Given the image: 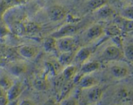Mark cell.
Returning a JSON list of instances; mask_svg holds the SVG:
<instances>
[{
	"mask_svg": "<svg viewBox=\"0 0 133 105\" xmlns=\"http://www.w3.org/2000/svg\"><path fill=\"white\" fill-rule=\"evenodd\" d=\"M109 71L112 77L116 79H123L127 77L129 73V70L127 66L121 64H114L110 66Z\"/></svg>",
	"mask_w": 133,
	"mask_h": 105,
	"instance_id": "obj_10",
	"label": "cell"
},
{
	"mask_svg": "<svg viewBox=\"0 0 133 105\" xmlns=\"http://www.w3.org/2000/svg\"><path fill=\"white\" fill-rule=\"evenodd\" d=\"M10 32V29L6 24L0 25V37H4Z\"/></svg>",
	"mask_w": 133,
	"mask_h": 105,
	"instance_id": "obj_29",
	"label": "cell"
},
{
	"mask_svg": "<svg viewBox=\"0 0 133 105\" xmlns=\"http://www.w3.org/2000/svg\"><path fill=\"white\" fill-rule=\"evenodd\" d=\"M43 105H57V102L53 99H49L47 100Z\"/></svg>",
	"mask_w": 133,
	"mask_h": 105,
	"instance_id": "obj_32",
	"label": "cell"
},
{
	"mask_svg": "<svg viewBox=\"0 0 133 105\" xmlns=\"http://www.w3.org/2000/svg\"><path fill=\"white\" fill-rule=\"evenodd\" d=\"M61 105H79L77 100L74 97L65 98L61 101Z\"/></svg>",
	"mask_w": 133,
	"mask_h": 105,
	"instance_id": "obj_28",
	"label": "cell"
},
{
	"mask_svg": "<svg viewBox=\"0 0 133 105\" xmlns=\"http://www.w3.org/2000/svg\"><path fill=\"white\" fill-rule=\"evenodd\" d=\"M100 67L101 64L97 61H90V62L87 61V62L81 65V67L78 72V74L80 76L90 75L99 69Z\"/></svg>",
	"mask_w": 133,
	"mask_h": 105,
	"instance_id": "obj_12",
	"label": "cell"
},
{
	"mask_svg": "<svg viewBox=\"0 0 133 105\" xmlns=\"http://www.w3.org/2000/svg\"><path fill=\"white\" fill-rule=\"evenodd\" d=\"M75 52H67V53H61V54L58 57V63L62 66H69L72 64L74 61V56Z\"/></svg>",
	"mask_w": 133,
	"mask_h": 105,
	"instance_id": "obj_16",
	"label": "cell"
},
{
	"mask_svg": "<svg viewBox=\"0 0 133 105\" xmlns=\"http://www.w3.org/2000/svg\"><path fill=\"white\" fill-rule=\"evenodd\" d=\"M18 54L25 59L31 60L37 56L39 53V48L32 45H23L18 49Z\"/></svg>",
	"mask_w": 133,
	"mask_h": 105,
	"instance_id": "obj_8",
	"label": "cell"
},
{
	"mask_svg": "<svg viewBox=\"0 0 133 105\" xmlns=\"http://www.w3.org/2000/svg\"><path fill=\"white\" fill-rule=\"evenodd\" d=\"M123 57L129 62L133 63V44H128L123 49Z\"/></svg>",
	"mask_w": 133,
	"mask_h": 105,
	"instance_id": "obj_23",
	"label": "cell"
},
{
	"mask_svg": "<svg viewBox=\"0 0 133 105\" xmlns=\"http://www.w3.org/2000/svg\"><path fill=\"white\" fill-rule=\"evenodd\" d=\"M23 90V86L19 82H14V84L6 90V96L9 101L18 99Z\"/></svg>",
	"mask_w": 133,
	"mask_h": 105,
	"instance_id": "obj_11",
	"label": "cell"
},
{
	"mask_svg": "<svg viewBox=\"0 0 133 105\" xmlns=\"http://www.w3.org/2000/svg\"><path fill=\"white\" fill-rule=\"evenodd\" d=\"M9 102V101L6 95L0 97V105H7Z\"/></svg>",
	"mask_w": 133,
	"mask_h": 105,
	"instance_id": "obj_31",
	"label": "cell"
},
{
	"mask_svg": "<svg viewBox=\"0 0 133 105\" xmlns=\"http://www.w3.org/2000/svg\"><path fill=\"white\" fill-rule=\"evenodd\" d=\"M40 30V27L37 23H33V22H29V23L23 24V31H24V33H36Z\"/></svg>",
	"mask_w": 133,
	"mask_h": 105,
	"instance_id": "obj_22",
	"label": "cell"
},
{
	"mask_svg": "<svg viewBox=\"0 0 133 105\" xmlns=\"http://www.w3.org/2000/svg\"><path fill=\"white\" fill-rule=\"evenodd\" d=\"M43 47L45 52L52 53L57 49V40L49 36L44 40L43 43Z\"/></svg>",
	"mask_w": 133,
	"mask_h": 105,
	"instance_id": "obj_18",
	"label": "cell"
},
{
	"mask_svg": "<svg viewBox=\"0 0 133 105\" xmlns=\"http://www.w3.org/2000/svg\"><path fill=\"white\" fill-rule=\"evenodd\" d=\"M78 73L76 65L71 64L66 66L62 73V76L66 82L71 81Z\"/></svg>",
	"mask_w": 133,
	"mask_h": 105,
	"instance_id": "obj_15",
	"label": "cell"
},
{
	"mask_svg": "<svg viewBox=\"0 0 133 105\" xmlns=\"http://www.w3.org/2000/svg\"><path fill=\"white\" fill-rule=\"evenodd\" d=\"M19 105H35V104L29 99H23L19 102Z\"/></svg>",
	"mask_w": 133,
	"mask_h": 105,
	"instance_id": "obj_30",
	"label": "cell"
},
{
	"mask_svg": "<svg viewBox=\"0 0 133 105\" xmlns=\"http://www.w3.org/2000/svg\"><path fill=\"white\" fill-rule=\"evenodd\" d=\"M77 32V27L76 25L72 23H68L63 25L57 31H55L50 34V36L54 38L55 39H58L61 38L68 37V36H74Z\"/></svg>",
	"mask_w": 133,
	"mask_h": 105,
	"instance_id": "obj_6",
	"label": "cell"
},
{
	"mask_svg": "<svg viewBox=\"0 0 133 105\" xmlns=\"http://www.w3.org/2000/svg\"><path fill=\"white\" fill-rule=\"evenodd\" d=\"M123 56V51L115 44L106 47L101 53V58L106 62H113L120 60Z\"/></svg>",
	"mask_w": 133,
	"mask_h": 105,
	"instance_id": "obj_2",
	"label": "cell"
},
{
	"mask_svg": "<svg viewBox=\"0 0 133 105\" xmlns=\"http://www.w3.org/2000/svg\"><path fill=\"white\" fill-rule=\"evenodd\" d=\"M96 17L100 19H108L114 16L115 14V10L108 4L104 5L98 10L95 11Z\"/></svg>",
	"mask_w": 133,
	"mask_h": 105,
	"instance_id": "obj_14",
	"label": "cell"
},
{
	"mask_svg": "<svg viewBox=\"0 0 133 105\" xmlns=\"http://www.w3.org/2000/svg\"><path fill=\"white\" fill-rule=\"evenodd\" d=\"M83 90L84 91L83 100L88 104H93L98 102L103 95V89L98 85Z\"/></svg>",
	"mask_w": 133,
	"mask_h": 105,
	"instance_id": "obj_1",
	"label": "cell"
},
{
	"mask_svg": "<svg viewBox=\"0 0 133 105\" xmlns=\"http://www.w3.org/2000/svg\"><path fill=\"white\" fill-rule=\"evenodd\" d=\"M6 91H5V89H3L2 88L0 87V97H3V96L6 95Z\"/></svg>",
	"mask_w": 133,
	"mask_h": 105,
	"instance_id": "obj_34",
	"label": "cell"
},
{
	"mask_svg": "<svg viewBox=\"0 0 133 105\" xmlns=\"http://www.w3.org/2000/svg\"><path fill=\"white\" fill-rule=\"evenodd\" d=\"M77 83L82 89H85L98 85V80L90 74L81 76Z\"/></svg>",
	"mask_w": 133,
	"mask_h": 105,
	"instance_id": "obj_13",
	"label": "cell"
},
{
	"mask_svg": "<svg viewBox=\"0 0 133 105\" xmlns=\"http://www.w3.org/2000/svg\"><path fill=\"white\" fill-rule=\"evenodd\" d=\"M123 19L122 29L126 32L133 33V20H127V19Z\"/></svg>",
	"mask_w": 133,
	"mask_h": 105,
	"instance_id": "obj_26",
	"label": "cell"
},
{
	"mask_svg": "<svg viewBox=\"0 0 133 105\" xmlns=\"http://www.w3.org/2000/svg\"><path fill=\"white\" fill-rule=\"evenodd\" d=\"M91 54H92V51L90 48L87 47H83L75 52L73 62L76 64H83L89 60Z\"/></svg>",
	"mask_w": 133,
	"mask_h": 105,
	"instance_id": "obj_9",
	"label": "cell"
},
{
	"mask_svg": "<svg viewBox=\"0 0 133 105\" xmlns=\"http://www.w3.org/2000/svg\"><path fill=\"white\" fill-rule=\"evenodd\" d=\"M26 0H3L2 3L6 9H10L25 3Z\"/></svg>",
	"mask_w": 133,
	"mask_h": 105,
	"instance_id": "obj_25",
	"label": "cell"
},
{
	"mask_svg": "<svg viewBox=\"0 0 133 105\" xmlns=\"http://www.w3.org/2000/svg\"><path fill=\"white\" fill-rule=\"evenodd\" d=\"M7 105H19V102H18V99L14 100V101H9Z\"/></svg>",
	"mask_w": 133,
	"mask_h": 105,
	"instance_id": "obj_33",
	"label": "cell"
},
{
	"mask_svg": "<svg viewBox=\"0 0 133 105\" xmlns=\"http://www.w3.org/2000/svg\"><path fill=\"white\" fill-rule=\"evenodd\" d=\"M119 32H120L119 28L116 25L110 26L107 29H105V32H107L108 34L111 36L112 38L119 36Z\"/></svg>",
	"mask_w": 133,
	"mask_h": 105,
	"instance_id": "obj_27",
	"label": "cell"
},
{
	"mask_svg": "<svg viewBox=\"0 0 133 105\" xmlns=\"http://www.w3.org/2000/svg\"><path fill=\"white\" fill-rule=\"evenodd\" d=\"M108 4V0H88L87 6L92 11L95 12Z\"/></svg>",
	"mask_w": 133,
	"mask_h": 105,
	"instance_id": "obj_19",
	"label": "cell"
},
{
	"mask_svg": "<svg viewBox=\"0 0 133 105\" xmlns=\"http://www.w3.org/2000/svg\"><path fill=\"white\" fill-rule=\"evenodd\" d=\"M105 33V29L99 24H94L90 27L84 33L87 41H92L99 38Z\"/></svg>",
	"mask_w": 133,
	"mask_h": 105,
	"instance_id": "obj_7",
	"label": "cell"
},
{
	"mask_svg": "<svg viewBox=\"0 0 133 105\" xmlns=\"http://www.w3.org/2000/svg\"><path fill=\"white\" fill-rule=\"evenodd\" d=\"M115 99L119 103L129 105L133 102V91L126 87L120 88L115 93Z\"/></svg>",
	"mask_w": 133,
	"mask_h": 105,
	"instance_id": "obj_5",
	"label": "cell"
},
{
	"mask_svg": "<svg viewBox=\"0 0 133 105\" xmlns=\"http://www.w3.org/2000/svg\"><path fill=\"white\" fill-rule=\"evenodd\" d=\"M9 72L14 76H20L27 71V66L23 63H15L11 65L9 68Z\"/></svg>",
	"mask_w": 133,
	"mask_h": 105,
	"instance_id": "obj_17",
	"label": "cell"
},
{
	"mask_svg": "<svg viewBox=\"0 0 133 105\" xmlns=\"http://www.w3.org/2000/svg\"><path fill=\"white\" fill-rule=\"evenodd\" d=\"M13 84H14V82L6 75H3L0 76V87L5 89V91L7 90Z\"/></svg>",
	"mask_w": 133,
	"mask_h": 105,
	"instance_id": "obj_24",
	"label": "cell"
},
{
	"mask_svg": "<svg viewBox=\"0 0 133 105\" xmlns=\"http://www.w3.org/2000/svg\"><path fill=\"white\" fill-rule=\"evenodd\" d=\"M68 11L64 6L58 4L53 5L47 9V15L50 21L58 22L63 20L67 16Z\"/></svg>",
	"mask_w": 133,
	"mask_h": 105,
	"instance_id": "obj_3",
	"label": "cell"
},
{
	"mask_svg": "<svg viewBox=\"0 0 133 105\" xmlns=\"http://www.w3.org/2000/svg\"><path fill=\"white\" fill-rule=\"evenodd\" d=\"M76 46V40H75L74 36H68L57 39V49L61 53L74 51Z\"/></svg>",
	"mask_w": 133,
	"mask_h": 105,
	"instance_id": "obj_4",
	"label": "cell"
},
{
	"mask_svg": "<svg viewBox=\"0 0 133 105\" xmlns=\"http://www.w3.org/2000/svg\"><path fill=\"white\" fill-rule=\"evenodd\" d=\"M121 18L127 20H133V5L125 6L120 13Z\"/></svg>",
	"mask_w": 133,
	"mask_h": 105,
	"instance_id": "obj_21",
	"label": "cell"
},
{
	"mask_svg": "<svg viewBox=\"0 0 133 105\" xmlns=\"http://www.w3.org/2000/svg\"><path fill=\"white\" fill-rule=\"evenodd\" d=\"M33 86L35 88L39 91L46 90L48 88V83L46 79L42 77H36L33 81Z\"/></svg>",
	"mask_w": 133,
	"mask_h": 105,
	"instance_id": "obj_20",
	"label": "cell"
}]
</instances>
